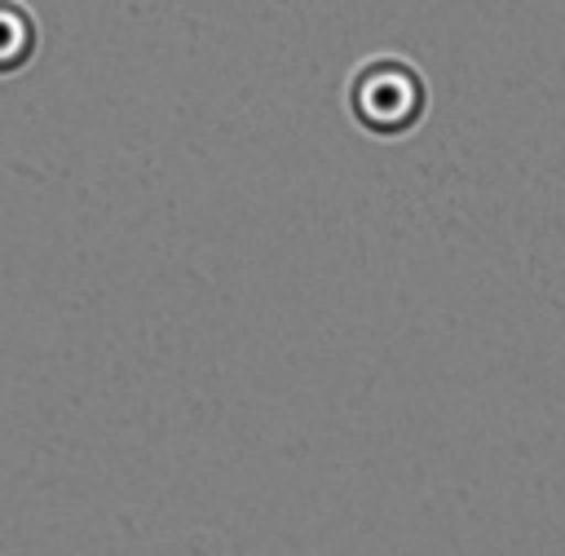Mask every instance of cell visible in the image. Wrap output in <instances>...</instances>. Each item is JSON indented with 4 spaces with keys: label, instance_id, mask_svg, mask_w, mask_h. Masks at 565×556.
<instances>
[{
    "label": "cell",
    "instance_id": "cell-2",
    "mask_svg": "<svg viewBox=\"0 0 565 556\" xmlns=\"http://www.w3.org/2000/svg\"><path fill=\"white\" fill-rule=\"evenodd\" d=\"M0 44H4V57H9V66L18 71L26 57H31V49H35V22H31V13L13 0L9 4V18H4V26H0Z\"/></svg>",
    "mask_w": 565,
    "mask_h": 556
},
{
    "label": "cell",
    "instance_id": "cell-1",
    "mask_svg": "<svg viewBox=\"0 0 565 556\" xmlns=\"http://www.w3.org/2000/svg\"><path fill=\"white\" fill-rule=\"evenodd\" d=\"M424 79L411 62L397 57H375L358 71L353 88H349V106L358 110L362 128L371 132H411L415 119L424 115Z\"/></svg>",
    "mask_w": 565,
    "mask_h": 556
}]
</instances>
